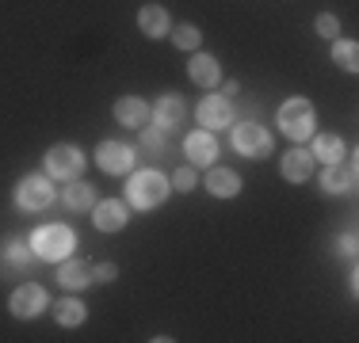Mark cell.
<instances>
[{"label":"cell","mask_w":359,"mask_h":343,"mask_svg":"<svg viewBox=\"0 0 359 343\" xmlns=\"http://www.w3.org/2000/svg\"><path fill=\"white\" fill-rule=\"evenodd\" d=\"M233 149L241 153V157H268L271 134L256 122H241V126H233Z\"/></svg>","instance_id":"cell-5"},{"label":"cell","mask_w":359,"mask_h":343,"mask_svg":"<svg viewBox=\"0 0 359 343\" xmlns=\"http://www.w3.org/2000/svg\"><path fill=\"white\" fill-rule=\"evenodd\" d=\"M172 187H176V191H184V195H187V191L195 187V172H191V168H180L176 176H172Z\"/></svg>","instance_id":"cell-28"},{"label":"cell","mask_w":359,"mask_h":343,"mask_svg":"<svg viewBox=\"0 0 359 343\" xmlns=\"http://www.w3.org/2000/svg\"><path fill=\"white\" fill-rule=\"evenodd\" d=\"M57 282H62V286H69V290L88 286V282H92V263H84V260H69V255H65L62 267H57Z\"/></svg>","instance_id":"cell-14"},{"label":"cell","mask_w":359,"mask_h":343,"mask_svg":"<svg viewBox=\"0 0 359 343\" xmlns=\"http://www.w3.org/2000/svg\"><path fill=\"white\" fill-rule=\"evenodd\" d=\"M81 168H84V157H81L76 145H54V149L46 153V172L57 179H73Z\"/></svg>","instance_id":"cell-7"},{"label":"cell","mask_w":359,"mask_h":343,"mask_svg":"<svg viewBox=\"0 0 359 343\" xmlns=\"http://www.w3.org/2000/svg\"><path fill=\"white\" fill-rule=\"evenodd\" d=\"M8 305H12V316H20V321H31V316H39L42 309H46V290H42L39 282H23V286L12 290Z\"/></svg>","instance_id":"cell-6"},{"label":"cell","mask_w":359,"mask_h":343,"mask_svg":"<svg viewBox=\"0 0 359 343\" xmlns=\"http://www.w3.org/2000/svg\"><path fill=\"white\" fill-rule=\"evenodd\" d=\"M31 263V252L20 244V240H12V244H4V255H0V267H12V271H23Z\"/></svg>","instance_id":"cell-23"},{"label":"cell","mask_w":359,"mask_h":343,"mask_svg":"<svg viewBox=\"0 0 359 343\" xmlns=\"http://www.w3.org/2000/svg\"><path fill=\"white\" fill-rule=\"evenodd\" d=\"M207 191L215 195V199H233V195L241 191V176H237L233 168H210Z\"/></svg>","instance_id":"cell-13"},{"label":"cell","mask_w":359,"mask_h":343,"mask_svg":"<svg viewBox=\"0 0 359 343\" xmlns=\"http://www.w3.org/2000/svg\"><path fill=\"white\" fill-rule=\"evenodd\" d=\"M62 199H65V206H69V210H92L96 191H92V183H69Z\"/></svg>","instance_id":"cell-21"},{"label":"cell","mask_w":359,"mask_h":343,"mask_svg":"<svg viewBox=\"0 0 359 343\" xmlns=\"http://www.w3.org/2000/svg\"><path fill=\"white\" fill-rule=\"evenodd\" d=\"M199 38L203 34H199V27H191V23H180V27L172 31V42L180 50H199Z\"/></svg>","instance_id":"cell-25"},{"label":"cell","mask_w":359,"mask_h":343,"mask_svg":"<svg viewBox=\"0 0 359 343\" xmlns=\"http://www.w3.org/2000/svg\"><path fill=\"white\" fill-rule=\"evenodd\" d=\"M348 183H352V176H344L337 164H329L321 172V191L325 195H340V191H348Z\"/></svg>","instance_id":"cell-24"},{"label":"cell","mask_w":359,"mask_h":343,"mask_svg":"<svg viewBox=\"0 0 359 343\" xmlns=\"http://www.w3.org/2000/svg\"><path fill=\"white\" fill-rule=\"evenodd\" d=\"M313 27H318L321 38H337V31H340V23H337V15H329V12H321L318 20H313Z\"/></svg>","instance_id":"cell-27"},{"label":"cell","mask_w":359,"mask_h":343,"mask_svg":"<svg viewBox=\"0 0 359 343\" xmlns=\"http://www.w3.org/2000/svg\"><path fill=\"white\" fill-rule=\"evenodd\" d=\"M126 225V206L123 199H104L96 206V229L100 233H118Z\"/></svg>","instance_id":"cell-12"},{"label":"cell","mask_w":359,"mask_h":343,"mask_svg":"<svg viewBox=\"0 0 359 343\" xmlns=\"http://www.w3.org/2000/svg\"><path fill=\"white\" fill-rule=\"evenodd\" d=\"M142 149H149V153H161L165 149V126H145L142 130Z\"/></svg>","instance_id":"cell-26"},{"label":"cell","mask_w":359,"mask_h":343,"mask_svg":"<svg viewBox=\"0 0 359 343\" xmlns=\"http://www.w3.org/2000/svg\"><path fill=\"white\" fill-rule=\"evenodd\" d=\"M187 73H191V80L199 84V88H215V84L222 80V69L210 54H195L191 65H187Z\"/></svg>","instance_id":"cell-15"},{"label":"cell","mask_w":359,"mask_h":343,"mask_svg":"<svg viewBox=\"0 0 359 343\" xmlns=\"http://www.w3.org/2000/svg\"><path fill=\"white\" fill-rule=\"evenodd\" d=\"M96 164L104 172H111V176H123V172L134 168V149L123 141H104L96 149Z\"/></svg>","instance_id":"cell-8"},{"label":"cell","mask_w":359,"mask_h":343,"mask_svg":"<svg viewBox=\"0 0 359 343\" xmlns=\"http://www.w3.org/2000/svg\"><path fill=\"white\" fill-rule=\"evenodd\" d=\"M168 179L161 176V172H153V168H145V172H134V179H130V202L138 206V210H153V206H161L168 199Z\"/></svg>","instance_id":"cell-2"},{"label":"cell","mask_w":359,"mask_h":343,"mask_svg":"<svg viewBox=\"0 0 359 343\" xmlns=\"http://www.w3.org/2000/svg\"><path fill=\"white\" fill-rule=\"evenodd\" d=\"M313 103L310 99H302V96H294V99H287L283 107H279V130H283L290 141H306V137L313 134Z\"/></svg>","instance_id":"cell-3"},{"label":"cell","mask_w":359,"mask_h":343,"mask_svg":"<svg viewBox=\"0 0 359 343\" xmlns=\"http://www.w3.org/2000/svg\"><path fill=\"white\" fill-rule=\"evenodd\" d=\"M73 229L69 225H42L35 229V237H31V252L39 255V260H54V263H62L65 255L73 252Z\"/></svg>","instance_id":"cell-1"},{"label":"cell","mask_w":359,"mask_h":343,"mask_svg":"<svg viewBox=\"0 0 359 343\" xmlns=\"http://www.w3.org/2000/svg\"><path fill=\"white\" fill-rule=\"evenodd\" d=\"M54 202V187H50L46 176H23L20 187H15V206L20 210H46Z\"/></svg>","instance_id":"cell-4"},{"label":"cell","mask_w":359,"mask_h":343,"mask_svg":"<svg viewBox=\"0 0 359 343\" xmlns=\"http://www.w3.org/2000/svg\"><path fill=\"white\" fill-rule=\"evenodd\" d=\"M310 157L325 160V164H340V157H344V141H340L337 134H318V137H313Z\"/></svg>","instance_id":"cell-19"},{"label":"cell","mask_w":359,"mask_h":343,"mask_svg":"<svg viewBox=\"0 0 359 343\" xmlns=\"http://www.w3.org/2000/svg\"><path fill=\"white\" fill-rule=\"evenodd\" d=\"M138 27H142V34H149V38H161V34L168 31V12L161 4H145L138 12Z\"/></svg>","instance_id":"cell-18"},{"label":"cell","mask_w":359,"mask_h":343,"mask_svg":"<svg viewBox=\"0 0 359 343\" xmlns=\"http://www.w3.org/2000/svg\"><path fill=\"white\" fill-rule=\"evenodd\" d=\"M153 115H157V122L165 126V130H172V126L184 122L187 107H184V99H180V96H161L157 107H153Z\"/></svg>","instance_id":"cell-17"},{"label":"cell","mask_w":359,"mask_h":343,"mask_svg":"<svg viewBox=\"0 0 359 343\" xmlns=\"http://www.w3.org/2000/svg\"><path fill=\"white\" fill-rule=\"evenodd\" d=\"M332 62H337L340 69H344V73H355L359 69V46L355 42H332Z\"/></svg>","instance_id":"cell-22"},{"label":"cell","mask_w":359,"mask_h":343,"mask_svg":"<svg viewBox=\"0 0 359 343\" xmlns=\"http://www.w3.org/2000/svg\"><path fill=\"white\" fill-rule=\"evenodd\" d=\"M57 324H65V328H76V324H84V316H88V309H84V302H76V298H62L54 309Z\"/></svg>","instance_id":"cell-20"},{"label":"cell","mask_w":359,"mask_h":343,"mask_svg":"<svg viewBox=\"0 0 359 343\" xmlns=\"http://www.w3.org/2000/svg\"><path fill=\"white\" fill-rule=\"evenodd\" d=\"M195 115H199L203 130H222V126L233 122V107H229L226 96H207L199 107H195Z\"/></svg>","instance_id":"cell-9"},{"label":"cell","mask_w":359,"mask_h":343,"mask_svg":"<svg viewBox=\"0 0 359 343\" xmlns=\"http://www.w3.org/2000/svg\"><path fill=\"white\" fill-rule=\"evenodd\" d=\"M279 172H283L287 183H306V179L313 176V157L306 149H290V153H283V164H279Z\"/></svg>","instance_id":"cell-11"},{"label":"cell","mask_w":359,"mask_h":343,"mask_svg":"<svg viewBox=\"0 0 359 343\" xmlns=\"http://www.w3.org/2000/svg\"><path fill=\"white\" fill-rule=\"evenodd\" d=\"M115 118H118L123 126H145V122H149V103L126 96V99L115 103Z\"/></svg>","instance_id":"cell-16"},{"label":"cell","mask_w":359,"mask_h":343,"mask_svg":"<svg viewBox=\"0 0 359 343\" xmlns=\"http://www.w3.org/2000/svg\"><path fill=\"white\" fill-rule=\"evenodd\" d=\"M184 149H187V157H191V164H215V157H218V141H215V134H210V130L187 134L184 137Z\"/></svg>","instance_id":"cell-10"},{"label":"cell","mask_w":359,"mask_h":343,"mask_svg":"<svg viewBox=\"0 0 359 343\" xmlns=\"http://www.w3.org/2000/svg\"><path fill=\"white\" fill-rule=\"evenodd\" d=\"M115 263H100V267H92V279H96V282H111V279H115Z\"/></svg>","instance_id":"cell-29"},{"label":"cell","mask_w":359,"mask_h":343,"mask_svg":"<svg viewBox=\"0 0 359 343\" xmlns=\"http://www.w3.org/2000/svg\"><path fill=\"white\" fill-rule=\"evenodd\" d=\"M337 252H340V255H355V233H344V237H340V240H337Z\"/></svg>","instance_id":"cell-30"}]
</instances>
